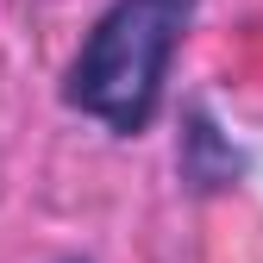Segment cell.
<instances>
[{"label": "cell", "mask_w": 263, "mask_h": 263, "mask_svg": "<svg viewBox=\"0 0 263 263\" xmlns=\"http://www.w3.org/2000/svg\"><path fill=\"white\" fill-rule=\"evenodd\" d=\"M188 13L194 0H113L69 63V107L119 138L144 132L163 107V76L188 31Z\"/></svg>", "instance_id": "obj_1"}]
</instances>
